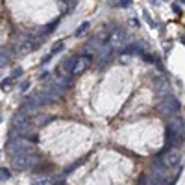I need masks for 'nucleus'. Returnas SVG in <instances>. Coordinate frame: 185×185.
I'll use <instances>...</instances> for the list:
<instances>
[{"instance_id":"17","label":"nucleus","mask_w":185,"mask_h":185,"mask_svg":"<svg viewBox=\"0 0 185 185\" xmlns=\"http://www.w3.org/2000/svg\"><path fill=\"white\" fill-rule=\"evenodd\" d=\"M50 59H52V54H48V56H46V57H43V61H41V63H43V65H44V63H48V61H50Z\"/></svg>"},{"instance_id":"2","label":"nucleus","mask_w":185,"mask_h":185,"mask_svg":"<svg viewBox=\"0 0 185 185\" xmlns=\"http://www.w3.org/2000/svg\"><path fill=\"white\" fill-rule=\"evenodd\" d=\"M163 163L170 169V167H180L182 165V159H183V152L180 148H170L165 156H161Z\"/></svg>"},{"instance_id":"5","label":"nucleus","mask_w":185,"mask_h":185,"mask_svg":"<svg viewBox=\"0 0 185 185\" xmlns=\"http://www.w3.org/2000/svg\"><path fill=\"white\" fill-rule=\"evenodd\" d=\"M178 109H180V102H178L174 96L165 98V100L161 102V106H159V111H161L163 115H174Z\"/></svg>"},{"instance_id":"6","label":"nucleus","mask_w":185,"mask_h":185,"mask_svg":"<svg viewBox=\"0 0 185 185\" xmlns=\"http://www.w3.org/2000/svg\"><path fill=\"white\" fill-rule=\"evenodd\" d=\"M89 63H91V59H87V57H83V56H76L70 72H72V74H82V72L89 67Z\"/></svg>"},{"instance_id":"9","label":"nucleus","mask_w":185,"mask_h":185,"mask_svg":"<svg viewBox=\"0 0 185 185\" xmlns=\"http://www.w3.org/2000/svg\"><path fill=\"white\" fill-rule=\"evenodd\" d=\"M54 117H48V115H35L33 117V124L35 126H44L46 122H50Z\"/></svg>"},{"instance_id":"19","label":"nucleus","mask_w":185,"mask_h":185,"mask_svg":"<svg viewBox=\"0 0 185 185\" xmlns=\"http://www.w3.org/2000/svg\"><path fill=\"white\" fill-rule=\"evenodd\" d=\"M139 185H145V183H143V180H141V183H139Z\"/></svg>"},{"instance_id":"7","label":"nucleus","mask_w":185,"mask_h":185,"mask_svg":"<svg viewBox=\"0 0 185 185\" xmlns=\"http://www.w3.org/2000/svg\"><path fill=\"white\" fill-rule=\"evenodd\" d=\"M141 180H143V183H145V185H169L165 180H161V178H158V176H154V174H150V176H143Z\"/></svg>"},{"instance_id":"15","label":"nucleus","mask_w":185,"mask_h":185,"mask_svg":"<svg viewBox=\"0 0 185 185\" xmlns=\"http://www.w3.org/2000/svg\"><path fill=\"white\" fill-rule=\"evenodd\" d=\"M0 176H2L4 180H7V178H9V170H7V169H2V170H0Z\"/></svg>"},{"instance_id":"3","label":"nucleus","mask_w":185,"mask_h":185,"mask_svg":"<svg viewBox=\"0 0 185 185\" xmlns=\"http://www.w3.org/2000/svg\"><path fill=\"white\" fill-rule=\"evenodd\" d=\"M7 150L11 154H24V152H30V143L24 139V137H19V139H11L7 143Z\"/></svg>"},{"instance_id":"10","label":"nucleus","mask_w":185,"mask_h":185,"mask_svg":"<svg viewBox=\"0 0 185 185\" xmlns=\"http://www.w3.org/2000/svg\"><path fill=\"white\" fill-rule=\"evenodd\" d=\"M54 183V180H52V176L50 174H44V176H41V178H37L35 182L32 185H52Z\"/></svg>"},{"instance_id":"14","label":"nucleus","mask_w":185,"mask_h":185,"mask_svg":"<svg viewBox=\"0 0 185 185\" xmlns=\"http://www.w3.org/2000/svg\"><path fill=\"white\" fill-rule=\"evenodd\" d=\"M20 74H22V69H20V67H19V69H13V72H11V78L15 80V78H17V76H20Z\"/></svg>"},{"instance_id":"12","label":"nucleus","mask_w":185,"mask_h":185,"mask_svg":"<svg viewBox=\"0 0 185 185\" xmlns=\"http://www.w3.org/2000/svg\"><path fill=\"white\" fill-rule=\"evenodd\" d=\"M89 28H91V22H87V20H85V22H83V24H82L78 30H76V35H78V37H80V35H83V33H85Z\"/></svg>"},{"instance_id":"8","label":"nucleus","mask_w":185,"mask_h":185,"mask_svg":"<svg viewBox=\"0 0 185 185\" xmlns=\"http://www.w3.org/2000/svg\"><path fill=\"white\" fill-rule=\"evenodd\" d=\"M11 61V52L7 48H0V69Z\"/></svg>"},{"instance_id":"4","label":"nucleus","mask_w":185,"mask_h":185,"mask_svg":"<svg viewBox=\"0 0 185 185\" xmlns=\"http://www.w3.org/2000/svg\"><path fill=\"white\" fill-rule=\"evenodd\" d=\"M41 93H43V96L46 98V102H54V100H57V98L63 95V87L57 85V83H50V85H46L44 89H41Z\"/></svg>"},{"instance_id":"18","label":"nucleus","mask_w":185,"mask_h":185,"mask_svg":"<svg viewBox=\"0 0 185 185\" xmlns=\"http://www.w3.org/2000/svg\"><path fill=\"white\" fill-rule=\"evenodd\" d=\"M172 7H174V11H176V13H182V9H180V6H178V4H174Z\"/></svg>"},{"instance_id":"11","label":"nucleus","mask_w":185,"mask_h":185,"mask_svg":"<svg viewBox=\"0 0 185 185\" xmlns=\"http://www.w3.org/2000/svg\"><path fill=\"white\" fill-rule=\"evenodd\" d=\"M11 83H13V78H11V76H9V78H6V80H2V82H0L2 91H9V89H11Z\"/></svg>"},{"instance_id":"16","label":"nucleus","mask_w":185,"mask_h":185,"mask_svg":"<svg viewBox=\"0 0 185 185\" xmlns=\"http://www.w3.org/2000/svg\"><path fill=\"white\" fill-rule=\"evenodd\" d=\"M28 87H30V82H22L20 83V91H28Z\"/></svg>"},{"instance_id":"13","label":"nucleus","mask_w":185,"mask_h":185,"mask_svg":"<svg viewBox=\"0 0 185 185\" xmlns=\"http://www.w3.org/2000/svg\"><path fill=\"white\" fill-rule=\"evenodd\" d=\"M63 48H65V44H63V41H59V43H56V44L52 46V52H50V54H52V56H56V54H57V52H61Z\"/></svg>"},{"instance_id":"1","label":"nucleus","mask_w":185,"mask_h":185,"mask_svg":"<svg viewBox=\"0 0 185 185\" xmlns=\"http://www.w3.org/2000/svg\"><path fill=\"white\" fill-rule=\"evenodd\" d=\"M39 159H41V158H39L37 154L24 152V154H17V156L13 158L11 165H13V169H17V170H26V169H32L33 165H37Z\"/></svg>"}]
</instances>
